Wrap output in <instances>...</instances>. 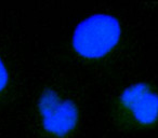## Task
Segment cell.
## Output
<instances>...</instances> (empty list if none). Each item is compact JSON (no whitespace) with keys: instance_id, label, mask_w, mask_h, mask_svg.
<instances>
[{"instance_id":"6da1fadb","label":"cell","mask_w":158,"mask_h":138,"mask_svg":"<svg viewBox=\"0 0 158 138\" xmlns=\"http://www.w3.org/2000/svg\"><path fill=\"white\" fill-rule=\"evenodd\" d=\"M120 38V26L110 15H93L78 25L73 37V45L79 55L99 58L113 50Z\"/></svg>"},{"instance_id":"277c9868","label":"cell","mask_w":158,"mask_h":138,"mask_svg":"<svg viewBox=\"0 0 158 138\" xmlns=\"http://www.w3.org/2000/svg\"><path fill=\"white\" fill-rule=\"evenodd\" d=\"M8 82V73L6 70L5 65L2 64L1 59H0V92L6 88Z\"/></svg>"},{"instance_id":"7a4b0ae2","label":"cell","mask_w":158,"mask_h":138,"mask_svg":"<svg viewBox=\"0 0 158 138\" xmlns=\"http://www.w3.org/2000/svg\"><path fill=\"white\" fill-rule=\"evenodd\" d=\"M39 111L44 127L55 136H65L74 129L78 111L70 101H63L52 90H46L39 99Z\"/></svg>"},{"instance_id":"3957f363","label":"cell","mask_w":158,"mask_h":138,"mask_svg":"<svg viewBox=\"0 0 158 138\" xmlns=\"http://www.w3.org/2000/svg\"><path fill=\"white\" fill-rule=\"evenodd\" d=\"M123 106L143 125H151L158 119V95L148 85L138 83L127 88L120 96Z\"/></svg>"}]
</instances>
